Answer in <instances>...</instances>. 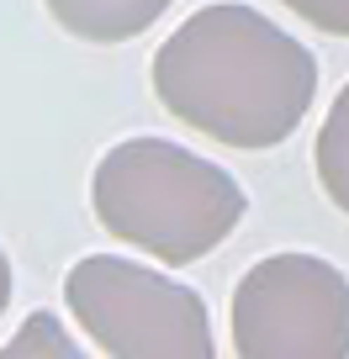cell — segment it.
<instances>
[{"instance_id":"9c48e42d","label":"cell","mask_w":349,"mask_h":359,"mask_svg":"<svg viewBox=\"0 0 349 359\" xmlns=\"http://www.w3.org/2000/svg\"><path fill=\"white\" fill-rule=\"evenodd\" d=\"M11 306V259L0 254V312Z\"/></svg>"},{"instance_id":"277c9868","label":"cell","mask_w":349,"mask_h":359,"mask_svg":"<svg viewBox=\"0 0 349 359\" xmlns=\"http://www.w3.org/2000/svg\"><path fill=\"white\" fill-rule=\"evenodd\" d=\"M238 359H349V275L317 254H270L233 285Z\"/></svg>"},{"instance_id":"3957f363","label":"cell","mask_w":349,"mask_h":359,"mask_svg":"<svg viewBox=\"0 0 349 359\" xmlns=\"http://www.w3.org/2000/svg\"><path fill=\"white\" fill-rule=\"evenodd\" d=\"M64 302L106 359H217L212 317L191 285L117 254H85Z\"/></svg>"},{"instance_id":"ba28073f","label":"cell","mask_w":349,"mask_h":359,"mask_svg":"<svg viewBox=\"0 0 349 359\" xmlns=\"http://www.w3.org/2000/svg\"><path fill=\"white\" fill-rule=\"evenodd\" d=\"M281 6H291L302 22L317 27V32L349 37V0H281Z\"/></svg>"},{"instance_id":"8992f818","label":"cell","mask_w":349,"mask_h":359,"mask_svg":"<svg viewBox=\"0 0 349 359\" xmlns=\"http://www.w3.org/2000/svg\"><path fill=\"white\" fill-rule=\"evenodd\" d=\"M317 180H323L328 201L338 206V212L349 217V85L334 95V106H328L323 127H317Z\"/></svg>"},{"instance_id":"7a4b0ae2","label":"cell","mask_w":349,"mask_h":359,"mask_svg":"<svg viewBox=\"0 0 349 359\" xmlns=\"http://www.w3.org/2000/svg\"><path fill=\"white\" fill-rule=\"evenodd\" d=\"M91 206L112 238L180 269L228 243L249 212V196L228 169L169 137H127L96 164Z\"/></svg>"},{"instance_id":"52a82bcc","label":"cell","mask_w":349,"mask_h":359,"mask_svg":"<svg viewBox=\"0 0 349 359\" xmlns=\"http://www.w3.org/2000/svg\"><path fill=\"white\" fill-rule=\"evenodd\" d=\"M0 359H85L69 338V327L53 312H32L22 327L11 333V344L0 348Z\"/></svg>"},{"instance_id":"6da1fadb","label":"cell","mask_w":349,"mask_h":359,"mask_svg":"<svg viewBox=\"0 0 349 359\" xmlns=\"http://www.w3.org/2000/svg\"><path fill=\"white\" fill-rule=\"evenodd\" d=\"M154 95L169 116L223 148H275L317 95V58L254 6L217 0L154 53Z\"/></svg>"},{"instance_id":"5b68a950","label":"cell","mask_w":349,"mask_h":359,"mask_svg":"<svg viewBox=\"0 0 349 359\" xmlns=\"http://www.w3.org/2000/svg\"><path fill=\"white\" fill-rule=\"evenodd\" d=\"M53 22L85 43H127L169 11V0H48Z\"/></svg>"}]
</instances>
